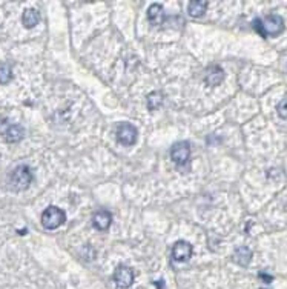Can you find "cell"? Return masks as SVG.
I'll list each match as a JSON object with an SVG mask.
<instances>
[{
  "instance_id": "8992f818",
  "label": "cell",
  "mask_w": 287,
  "mask_h": 289,
  "mask_svg": "<svg viewBox=\"0 0 287 289\" xmlns=\"http://www.w3.org/2000/svg\"><path fill=\"white\" fill-rule=\"evenodd\" d=\"M0 136H2L7 142L14 143L23 139L25 136V130L20 125H16V123H8V121H2L0 123Z\"/></svg>"
},
{
  "instance_id": "9c48e42d",
  "label": "cell",
  "mask_w": 287,
  "mask_h": 289,
  "mask_svg": "<svg viewBox=\"0 0 287 289\" xmlns=\"http://www.w3.org/2000/svg\"><path fill=\"white\" fill-rule=\"evenodd\" d=\"M204 80L209 87H218L221 81L224 80V71L221 66L218 65H212L206 69V75H204Z\"/></svg>"
},
{
  "instance_id": "7a4b0ae2",
  "label": "cell",
  "mask_w": 287,
  "mask_h": 289,
  "mask_svg": "<svg viewBox=\"0 0 287 289\" xmlns=\"http://www.w3.org/2000/svg\"><path fill=\"white\" fill-rule=\"evenodd\" d=\"M31 182H32V171L26 164H20L10 176V186L13 191H25L29 188Z\"/></svg>"
},
{
  "instance_id": "4fadbf2b",
  "label": "cell",
  "mask_w": 287,
  "mask_h": 289,
  "mask_svg": "<svg viewBox=\"0 0 287 289\" xmlns=\"http://www.w3.org/2000/svg\"><path fill=\"white\" fill-rule=\"evenodd\" d=\"M38 22H40V13L35 8H28L23 11L22 23L25 28H34Z\"/></svg>"
},
{
  "instance_id": "6da1fadb",
  "label": "cell",
  "mask_w": 287,
  "mask_h": 289,
  "mask_svg": "<svg viewBox=\"0 0 287 289\" xmlns=\"http://www.w3.org/2000/svg\"><path fill=\"white\" fill-rule=\"evenodd\" d=\"M254 29L261 37H276L284 31V20L282 17L276 14L266 16L264 19H255L254 20Z\"/></svg>"
},
{
  "instance_id": "d6986e66",
  "label": "cell",
  "mask_w": 287,
  "mask_h": 289,
  "mask_svg": "<svg viewBox=\"0 0 287 289\" xmlns=\"http://www.w3.org/2000/svg\"><path fill=\"white\" fill-rule=\"evenodd\" d=\"M261 289H264V287H261Z\"/></svg>"
},
{
  "instance_id": "7c38bea8",
  "label": "cell",
  "mask_w": 287,
  "mask_h": 289,
  "mask_svg": "<svg viewBox=\"0 0 287 289\" xmlns=\"http://www.w3.org/2000/svg\"><path fill=\"white\" fill-rule=\"evenodd\" d=\"M252 260V251L248 246H240L233 253V262L240 266H248Z\"/></svg>"
},
{
  "instance_id": "2e32d148",
  "label": "cell",
  "mask_w": 287,
  "mask_h": 289,
  "mask_svg": "<svg viewBox=\"0 0 287 289\" xmlns=\"http://www.w3.org/2000/svg\"><path fill=\"white\" fill-rule=\"evenodd\" d=\"M163 100H165V97H163V94L160 91H155V93H151L148 96V108L151 111H155L158 109L161 105H163Z\"/></svg>"
},
{
  "instance_id": "9a60e30c",
  "label": "cell",
  "mask_w": 287,
  "mask_h": 289,
  "mask_svg": "<svg viewBox=\"0 0 287 289\" xmlns=\"http://www.w3.org/2000/svg\"><path fill=\"white\" fill-rule=\"evenodd\" d=\"M13 80V68L10 63H0V85H7Z\"/></svg>"
},
{
  "instance_id": "277c9868",
  "label": "cell",
  "mask_w": 287,
  "mask_h": 289,
  "mask_svg": "<svg viewBox=\"0 0 287 289\" xmlns=\"http://www.w3.org/2000/svg\"><path fill=\"white\" fill-rule=\"evenodd\" d=\"M138 139V131L134 125L128 121H123L118 125L117 130V140L118 143H121L123 146H132Z\"/></svg>"
},
{
  "instance_id": "5bb4252c",
  "label": "cell",
  "mask_w": 287,
  "mask_h": 289,
  "mask_svg": "<svg viewBox=\"0 0 287 289\" xmlns=\"http://www.w3.org/2000/svg\"><path fill=\"white\" fill-rule=\"evenodd\" d=\"M206 8H208V2H204V0H192L187 5V11L190 17H201L206 13Z\"/></svg>"
},
{
  "instance_id": "52a82bcc",
  "label": "cell",
  "mask_w": 287,
  "mask_h": 289,
  "mask_svg": "<svg viewBox=\"0 0 287 289\" xmlns=\"http://www.w3.org/2000/svg\"><path fill=\"white\" fill-rule=\"evenodd\" d=\"M114 281L121 289L129 287L134 283V272H132V269L125 266V265H120L115 269V272H114Z\"/></svg>"
},
{
  "instance_id": "5b68a950",
  "label": "cell",
  "mask_w": 287,
  "mask_h": 289,
  "mask_svg": "<svg viewBox=\"0 0 287 289\" xmlns=\"http://www.w3.org/2000/svg\"><path fill=\"white\" fill-rule=\"evenodd\" d=\"M171 158L178 168L187 167L190 161V146L187 142H178L171 148Z\"/></svg>"
},
{
  "instance_id": "30bf717a",
  "label": "cell",
  "mask_w": 287,
  "mask_h": 289,
  "mask_svg": "<svg viewBox=\"0 0 287 289\" xmlns=\"http://www.w3.org/2000/svg\"><path fill=\"white\" fill-rule=\"evenodd\" d=\"M112 223V216L109 211H97L92 217V225L99 231H106Z\"/></svg>"
},
{
  "instance_id": "e0dca14e",
  "label": "cell",
  "mask_w": 287,
  "mask_h": 289,
  "mask_svg": "<svg viewBox=\"0 0 287 289\" xmlns=\"http://www.w3.org/2000/svg\"><path fill=\"white\" fill-rule=\"evenodd\" d=\"M276 111H278V115H279L281 118H287V97L282 99V100L278 103Z\"/></svg>"
},
{
  "instance_id": "ac0fdd59",
  "label": "cell",
  "mask_w": 287,
  "mask_h": 289,
  "mask_svg": "<svg viewBox=\"0 0 287 289\" xmlns=\"http://www.w3.org/2000/svg\"><path fill=\"white\" fill-rule=\"evenodd\" d=\"M260 278H263L266 283H270L273 278H272V275H267V274H264V272H260Z\"/></svg>"
},
{
  "instance_id": "ba28073f",
  "label": "cell",
  "mask_w": 287,
  "mask_h": 289,
  "mask_svg": "<svg viewBox=\"0 0 287 289\" xmlns=\"http://www.w3.org/2000/svg\"><path fill=\"white\" fill-rule=\"evenodd\" d=\"M192 244L186 240H180L172 247V257L175 262H187L192 257Z\"/></svg>"
},
{
  "instance_id": "8fae6325",
  "label": "cell",
  "mask_w": 287,
  "mask_h": 289,
  "mask_svg": "<svg viewBox=\"0 0 287 289\" xmlns=\"http://www.w3.org/2000/svg\"><path fill=\"white\" fill-rule=\"evenodd\" d=\"M148 19L151 22V25H161L166 19V14H165V8H163L161 4H154L149 7L148 10Z\"/></svg>"
},
{
  "instance_id": "3957f363",
  "label": "cell",
  "mask_w": 287,
  "mask_h": 289,
  "mask_svg": "<svg viewBox=\"0 0 287 289\" xmlns=\"http://www.w3.org/2000/svg\"><path fill=\"white\" fill-rule=\"evenodd\" d=\"M65 220H66L65 211L57 208V206H50L42 214V225L46 229H57L65 223Z\"/></svg>"
}]
</instances>
